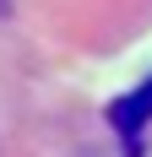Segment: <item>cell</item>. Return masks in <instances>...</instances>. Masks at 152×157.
<instances>
[{"instance_id":"cell-2","label":"cell","mask_w":152,"mask_h":157,"mask_svg":"<svg viewBox=\"0 0 152 157\" xmlns=\"http://www.w3.org/2000/svg\"><path fill=\"white\" fill-rule=\"evenodd\" d=\"M6 11H11V0H0V16H6Z\"/></svg>"},{"instance_id":"cell-1","label":"cell","mask_w":152,"mask_h":157,"mask_svg":"<svg viewBox=\"0 0 152 157\" xmlns=\"http://www.w3.org/2000/svg\"><path fill=\"white\" fill-rule=\"evenodd\" d=\"M152 114V81L141 87V92H130V98H120L114 109H109V119H114V130H120L125 141H141V119Z\"/></svg>"}]
</instances>
